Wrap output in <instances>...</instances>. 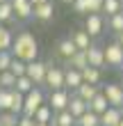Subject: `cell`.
I'll list each match as a JSON object with an SVG mask.
<instances>
[{
    "mask_svg": "<svg viewBox=\"0 0 123 126\" xmlns=\"http://www.w3.org/2000/svg\"><path fill=\"white\" fill-rule=\"evenodd\" d=\"M71 39L75 41V46L80 48V50H87V48H91V46H93V41H91L93 37H91L89 32H87L84 28H82V30H75L73 34H71Z\"/></svg>",
    "mask_w": 123,
    "mask_h": 126,
    "instance_id": "2e32d148",
    "label": "cell"
},
{
    "mask_svg": "<svg viewBox=\"0 0 123 126\" xmlns=\"http://www.w3.org/2000/svg\"><path fill=\"white\" fill-rule=\"evenodd\" d=\"M78 119L73 117V112L66 108V110H59V112H55V119H53V126H75Z\"/></svg>",
    "mask_w": 123,
    "mask_h": 126,
    "instance_id": "ffe728a7",
    "label": "cell"
},
{
    "mask_svg": "<svg viewBox=\"0 0 123 126\" xmlns=\"http://www.w3.org/2000/svg\"><path fill=\"white\" fill-rule=\"evenodd\" d=\"M87 57H89V66L103 69V66L107 64L105 62V46H96V44H93L91 48H87Z\"/></svg>",
    "mask_w": 123,
    "mask_h": 126,
    "instance_id": "4fadbf2b",
    "label": "cell"
},
{
    "mask_svg": "<svg viewBox=\"0 0 123 126\" xmlns=\"http://www.w3.org/2000/svg\"><path fill=\"white\" fill-rule=\"evenodd\" d=\"M105 62L107 66H114V69H119L123 64V46L119 41H112L105 46Z\"/></svg>",
    "mask_w": 123,
    "mask_h": 126,
    "instance_id": "8992f818",
    "label": "cell"
},
{
    "mask_svg": "<svg viewBox=\"0 0 123 126\" xmlns=\"http://www.w3.org/2000/svg\"><path fill=\"white\" fill-rule=\"evenodd\" d=\"M87 2H89V14H103L105 0H87Z\"/></svg>",
    "mask_w": 123,
    "mask_h": 126,
    "instance_id": "e575fe53",
    "label": "cell"
},
{
    "mask_svg": "<svg viewBox=\"0 0 123 126\" xmlns=\"http://www.w3.org/2000/svg\"><path fill=\"white\" fill-rule=\"evenodd\" d=\"M78 124H80V126H100V115L87 110L82 117H78Z\"/></svg>",
    "mask_w": 123,
    "mask_h": 126,
    "instance_id": "f546056e",
    "label": "cell"
},
{
    "mask_svg": "<svg viewBox=\"0 0 123 126\" xmlns=\"http://www.w3.org/2000/svg\"><path fill=\"white\" fill-rule=\"evenodd\" d=\"M43 87H48L50 92H53V90H64V87H66V83H64V69H62V66H55V64L48 62V76H46Z\"/></svg>",
    "mask_w": 123,
    "mask_h": 126,
    "instance_id": "3957f363",
    "label": "cell"
},
{
    "mask_svg": "<svg viewBox=\"0 0 123 126\" xmlns=\"http://www.w3.org/2000/svg\"><path fill=\"white\" fill-rule=\"evenodd\" d=\"M123 12V2L121 0H105L103 5V14L105 16H114V14H121Z\"/></svg>",
    "mask_w": 123,
    "mask_h": 126,
    "instance_id": "83f0119b",
    "label": "cell"
},
{
    "mask_svg": "<svg viewBox=\"0 0 123 126\" xmlns=\"http://www.w3.org/2000/svg\"><path fill=\"white\" fill-rule=\"evenodd\" d=\"M100 78H103V69H98V66H87L82 69V80L89 85H100Z\"/></svg>",
    "mask_w": 123,
    "mask_h": 126,
    "instance_id": "44dd1931",
    "label": "cell"
},
{
    "mask_svg": "<svg viewBox=\"0 0 123 126\" xmlns=\"http://www.w3.org/2000/svg\"><path fill=\"white\" fill-rule=\"evenodd\" d=\"M62 2H66V5H71V2H73V0H62Z\"/></svg>",
    "mask_w": 123,
    "mask_h": 126,
    "instance_id": "ab89813d",
    "label": "cell"
},
{
    "mask_svg": "<svg viewBox=\"0 0 123 126\" xmlns=\"http://www.w3.org/2000/svg\"><path fill=\"white\" fill-rule=\"evenodd\" d=\"M11 101H14V90H5V87H0V112L11 110Z\"/></svg>",
    "mask_w": 123,
    "mask_h": 126,
    "instance_id": "4316f807",
    "label": "cell"
},
{
    "mask_svg": "<svg viewBox=\"0 0 123 126\" xmlns=\"http://www.w3.org/2000/svg\"><path fill=\"white\" fill-rule=\"evenodd\" d=\"M11 5H14V14H16V21L34 18V5H32V0H11Z\"/></svg>",
    "mask_w": 123,
    "mask_h": 126,
    "instance_id": "9c48e42d",
    "label": "cell"
},
{
    "mask_svg": "<svg viewBox=\"0 0 123 126\" xmlns=\"http://www.w3.org/2000/svg\"><path fill=\"white\" fill-rule=\"evenodd\" d=\"M75 126H80V124H75Z\"/></svg>",
    "mask_w": 123,
    "mask_h": 126,
    "instance_id": "f6af8a7d",
    "label": "cell"
},
{
    "mask_svg": "<svg viewBox=\"0 0 123 126\" xmlns=\"http://www.w3.org/2000/svg\"><path fill=\"white\" fill-rule=\"evenodd\" d=\"M9 69L16 73V76H25V73H27V62H25V60H18V57H14Z\"/></svg>",
    "mask_w": 123,
    "mask_h": 126,
    "instance_id": "1f68e13d",
    "label": "cell"
},
{
    "mask_svg": "<svg viewBox=\"0 0 123 126\" xmlns=\"http://www.w3.org/2000/svg\"><path fill=\"white\" fill-rule=\"evenodd\" d=\"M116 41H119L121 46H123V32H121V34H116Z\"/></svg>",
    "mask_w": 123,
    "mask_h": 126,
    "instance_id": "8d00e7d4",
    "label": "cell"
},
{
    "mask_svg": "<svg viewBox=\"0 0 123 126\" xmlns=\"http://www.w3.org/2000/svg\"><path fill=\"white\" fill-rule=\"evenodd\" d=\"M100 92H103V90H100V85H89V83H82V85H80V90H78L75 94H78V96H82L87 103H91V101L96 99Z\"/></svg>",
    "mask_w": 123,
    "mask_h": 126,
    "instance_id": "ac0fdd59",
    "label": "cell"
},
{
    "mask_svg": "<svg viewBox=\"0 0 123 126\" xmlns=\"http://www.w3.org/2000/svg\"><path fill=\"white\" fill-rule=\"evenodd\" d=\"M18 126H37V122H34V117L21 115V122H18Z\"/></svg>",
    "mask_w": 123,
    "mask_h": 126,
    "instance_id": "d590c367",
    "label": "cell"
},
{
    "mask_svg": "<svg viewBox=\"0 0 123 126\" xmlns=\"http://www.w3.org/2000/svg\"><path fill=\"white\" fill-rule=\"evenodd\" d=\"M100 126H103V124H100Z\"/></svg>",
    "mask_w": 123,
    "mask_h": 126,
    "instance_id": "bcb514c9",
    "label": "cell"
},
{
    "mask_svg": "<svg viewBox=\"0 0 123 126\" xmlns=\"http://www.w3.org/2000/svg\"><path fill=\"white\" fill-rule=\"evenodd\" d=\"M64 83H66V90L78 92L80 85L84 83V80H82V71L80 69H73V66H64Z\"/></svg>",
    "mask_w": 123,
    "mask_h": 126,
    "instance_id": "30bf717a",
    "label": "cell"
},
{
    "mask_svg": "<svg viewBox=\"0 0 123 126\" xmlns=\"http://www.w3.org/2000/svg\"><path fill=\"white\" fill-rule=\"evenodd\" d=\"M103 94L107 96L110 106L123 108V87H121V83H107V85H103Z\"/></svg>",
    "mask_w": 123,
    "mask_h": 126,
    "instance_id": "52a82bcc",
    "label": "cell"
},
{
    "mask_svg": "<svg viewBox=\"0 0 123 126\" xmlns=\"http://www.w3.org/2000/svg\"><path fill=\"white\" fill-rule=\"evenodd\" d=\"M55 16V5L50 2H41V5H34V18L37 21H43V23H46V21H50Z\"/></svg>",
    "mask_w": 123,
    "mask_h": 126,
    "instance_id": "9a60e30c",
    "label": "cell"
},
{
    "mask_svg": "<svg viewBox=\"0 0 123 126\" xmlns=\"http://www.w3.org/2000/svg\"><path fill=\"white\" fill-rule=\"evenodd\" d=\"M121 2H123V0H121Z\"/></svg>",
    "mask_w": 123,
    "mask_h": 126,
    "instance_id": "7dc6e473",
    "label": "cell"
},
{
    "mask_svg": "<svg viewBox=\"0 0 123 126\" xmlns=\"http://www.w3.org/2000/svg\"><path fill=\"white\" fill-rule=\"evenodd\" d=\"M68 110L73 112V117L78 119V117H82L87 110H89V103H87L82 96H78V94L73 92V94H71V101H68Z\"/></svg>",
    "mask_w": 123,
    "mask_h": 126,
    "instance_id": "5bb4252c",
    "label": "cell"
},
{
    "mask_svg": "<svg viewBox=\"0 0 123 126\" xmlns=\"http://www.w3.org/2000/svg\"><path fill=\"white\" fill-rule=\"evenodd\" d=\"M84 30L89 32L93 39L100 37V34H103V30H105V18H103V14H87V18H84Z\"/></svg>",
    "mask_w": 123,
    "mask_h": 126,
    "instance_id": "ba28073f",
    "label": "cell"
},
{
    "mask_svg": "<svg viewBox=\"0 0 123 126\" xmlns=\"http://www.w3.org/2000/svg\"><path fill=\"white\" fill-rule=\"evenodd\" d=\"M78 50H80V48L75 46V41L71 39V37H64V39H59V44H57V55L62 57V62L68 60V57H73Z\"/></svg>",
    "mask_w": 123,
    "mask_h": 126,
    "instance_id": "8fae6325",
    "label": "cell"
},
{
    "mask_svg": "<svg viewBox=\"0 0 123 126\" xmlns=\"http://www.w3.org/2000/svg\"><path fill=\"white\" fill-rule=\"evenodd\" d=\"M18 122H21V115L11 112V110L0 112V126H18Z\"/></svg>",
    "mask_w": 123,
    "mask_h": 126,
    "instance_id": "4dcf8cb0",
    "label": "cell"
},
{
    "mask_svg": "<svg viewBox=\"0 0 123 126\" xmlns=\"http://www.w3.org/2000/svg\"><path fill=\"white\" fill-rule=\"evenodd\" d=\"M107 28H110L114 34H121L123 32V12L114 14V16H107Z\"/></svg>",
    "mask_w": 123,
    "mask_h": 126,
    "instance_id": "f1b7e54d",
    "label": "cell"
},
{
    "mask_svg": "<svg viewBox=\"0 0 123 126\" xmlns=\"http://www.w3.org/2000/svg\"><path fill=\"white\" fill-rule=\"evenodd\" d=\"M14 18H16V14H14V5H11V0H5V2H0V25L11 23Z\"/></svg>",
    "mask_w": 123,
    "mask_h": 126,
    "instance_id": "7402d4cb",
    "label": "cell"
},
{
    "mask_svg": "<svg viewBox=\"0 0 123 126\" xmlns=\"http://www.w3.org/2000/svg\"><path fill=\"white\" fill-rule=\"evenodd\" d=\"M64 66H73V69H87L89 66V57H87V50H78L73 57H68V60H64Z\"/></svg>",
    "mask_w": 123,
    "mask_h": 126,
    "instance_id": "e0dca14e",
    "label": "cell"
},
{
    "mask_svg": "<svg viewBox=\"0 0 123 126\" xmlns=\"http://www.w3.org/2000/svg\"><path fill=\"white\" fill-rule=\"evenodd\" d=\"M119 83H121V87H123V73H121V80H119Z\"/></svg>",
    "mask_w": 123,
    "mask_h": 126,
    "instance_id": "60d3db41",
    "label": "cell"
},
{
    "mask_svg": "<svg viewBox=\"0 0 123 126\" xmlns=\"http://www.w3.org/2000/svg\"><path fill=\"white\" fill-rule=\"evenodd\" d=\"M41 2H48V0H32V5H41Z\"/></svg>",
    "mask_w": 123,
    "mask_h": 126,
    "instance_id": "74e56055",
    "label": "cell"
},
{
    "mask_svg": "<svg viewBox=\"0 0 123 126\" xmlns=\"http://www.w3.org/2000/svg\"><path fill=\"white\" fill-rule=\"evenodd\" d=\"M34 87H37V83H34V80L25 73V76H18V78H16V87H14V90L21 92V94H27V92H32Z\"/></svg>",
    "mask_w": 123,
    "mask_h": 126,
    "instance_id": "d4e9b609",
    "label": "cell"
},
{
    "mask_svg": "<svg viewBox=\"0 0 123 126\" xmlns=\"http://www.w3.org/2000/svg\"><path fill=\"white\" fill-rule=\"evenodd\" d=\"M0 2H5V0H0Z\"/></svg>",
    "mask_w": 123,
    "mask_h": 126,
    "instance_id": "ee69618b",
    "label": "cell"
},
{
    "mask_svg": "<svg viewBox=\"0 0 123 126\" xmlns=\"http://www.w3.org/2000/svg\"><path fill=\"white\" fill-rule=\"evenodd\" d=\"M121 119H123V108H114V106H110L100 115V124L103 126H119Z\"/></svg>",
    "mask_w": 123,
    "mask_h": 126,
    "instance_id": "7c38bea8",
    "label": "cell"
},
{
    "mask_svg": "<svg viewBox=\"0 0 123 126\" xmlns=\"http://www.w3.org/2000/svg\"><path fill=\"white\" fill-rule=\"evenodd\" d=\"M27 76L41 87L43 83H46V76H48V62H41V60L27 62Z\"/></svg>",
    "mask_w": 123,
    "mask_h": 126,
    "instance_id": "5b68a950",
    "label": "cell"
},
{
    "mask_svg": "<svg viewBox=\"0 0 123 126\" xmlns=\"http://www.w3.org/2000/svg\"><path fill=\"white\" fill-rule=\"evenodd\" d=\"M119 126H123V119H121V124H119Z\"/></svg>",
    "mask_w": 123,
    "mask_h": 126,
    "instance_id": "7bdbcfd3",
    "label": "cell"
},
{
    "mask_svg": "<svg viewBox=\"0 0 123 126\" xmlns=\"http://www.w3.org/2000/svg\"><path fill=\"white\" fill-rule=\"evenodd\" d=\"M11 60H14V53L11 50H0V71H7L11 66Z\"/></svg>",
    "mask_w": 123,
    "mask_h": 126,
    "instance_id": "d6a6232c",
    "label": "cell"
},
{
    "mask_svg": "<svg viewBox=\"0 0 123 126\" xmlns=\"http://www.w3.org/2000/svg\"><path fill=\"white\" fill-rule=\"evenodd\" d=\"M46 103V94H43V90L37 85L32 92H27L25 94V108H23V115H27V117H34V112Z\"/></svg>",
    "mask_w": 123,
    "mask_h": 126,
    "instance_id": "7a4b0ae2",
    "label": "cell"
},
{
    "mask_svg": "<svg viewBox=\"0 0 123 126\" xmlns=\"http://www.w3.org/2000/svg\"><path fill=\"white\" fill-rule=\"evenodd\" d=\"M119 71H121V73H123V64H121V66H119Z\"/></svg>",
    "mask_w": 123,
    "mask_h": 126,
    "instance_id": "b9f144b4",
    "label": "cell"
},
{
    "mask_svg": "<svg viewBox=\"0 0 123 126\" xmlns=\"http://www.w3.org/2000/svg\"><path fill=\"white\" fill-rule=\"evenodd\" d=\"M71 7H73V12H78V14H89V2H87V0H73V2H71Z\"/></svg>",
    "mask_w": 123,
    "mask_h": 126,
    "instance_id": "836d02e7",
    "label": "cell"
},
{
    "mask_svg": "<svg viewBox=\"0 0 123 126\" xmlns=\"http://www.w3.org/2000/svg\"><path fill=\"white\" fill-rule=\"evenodd\" d=\"M107 108H110V101H107V96H105L103 92H100L96 99L89 103V110H91V112H96V115H103Z\"/></svg>",
    "mask_w": 123,
    "mask_h": 126,
    "instance_id": "cb8c5ba5",
    "label": "cell"
},
{
    "mask_svg": "<svg viewBox=\"0 0 123 126\" xmlns=\"http://www.w3.org/2000/svg\"><path fill=\"white\" fill-rule=\"evenodd\" d=\"M11 53L14 57L18 60H25V62H32V60H39V41L34 39L32 32H18L16 39H14V46H11Z\"/></svg>",
    "mask_w": 123,
    "mask_h": 126,
    "instance_id": "6da1fadb",
    "label": "cell"
},
{
    "mask_svg": "<svg viewBox=\"0 0 123 126\" xmlns=\"http://www.w3.org/2000/svg\"><path fill=\"white\" fill-rule=\"evenodd\" d=\"M16 73H14L11 69H7V71H0V87H5V90H14L16 87Z\"/></svg>",
    "mask_w": 123,
    "mask_h": 126,
    "instance_id": "484cf974",
    "label": "cell"
},
{
    "mask_svg": "<svg viewBox=\"0 0 123 126\" xmlns=\"http://www.w3.org/2000/svg\"><path fill=\"white\" fill-rule=\"evenodd\" d=\"M16 34H11V30L7 25H0V50H11Z\"/></svg>",
    "mask_w": 123,
    "mask_h": 126,
    "instance_id": "603a6c76",
    "label": "cell"
},
{
    "mask_svg": "<svg viewBox=\"0 0 123 126\" xmlns=\"http://www.w3.org/2000/svg\"><path fill=\"white\" fill-rule=\"evenodd\" d=\"M53 119H55V110L50 108V103L46 101L37 112H34V122H39V124H53Z\"/></svg>",
    "mask_w": 123,
    "mask_h": 126,
    "instance_id": "d6986e66",
    "label": "cell"
},
{
    "mask_svg": "<svg viewBox=\"0 0 123 126\" xmlns=\"http://www.w3.org/2000/svg\"><path fill=\"white\" fill-rule=\"evenodd\" d=\"M37 126H53V124H39V122H37Z\"/></svg>",
    "mask_w": 123,
    "mask_h": 126,
    "instance_id": "f35d334b",
    "label": "cell"
},
{
    "mask_svg": "<svg viewBox=\"0 0 123 126\" xmlns=\"http://www.w3.org/2000/svg\"><path fill=\"white\" fill-rule=\"evenodd\" d=\"M71 90H53L48 94V103H50V108L55 110V112H59V110H66L68 108V101H71Z\"/></svg>",
    "mask_w": 123,
    "mask_h": 126,
    "instance_id": "277c9868",
    "label": "cell"
}]
</instances>
